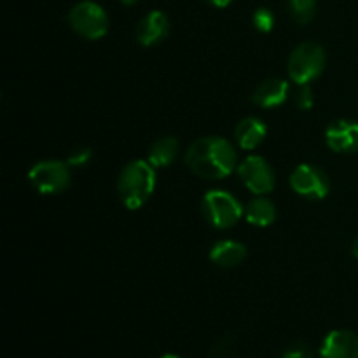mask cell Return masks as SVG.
I'll return each instance as SVG.
<instances>
[{"label": "cell", "instance_id": "6da1fadb", "mask_svg": "<svg viewBox=\"0 0 358 358\" xmlns=\"http://www.w3.org/2000/svg\"><path fill=\"white\" fill-rule=\"evenodd\" d=\"M189 170L205 180H220L238 168V154L233 143L220 136H201L185 152Z\"/></svg>", "mask_w": 358, "mask_h": 358}, {"label": "cell", "instance_id": "7a4b0ae2", "mask_svg": "<svg viewBox=\"0 0 358 358\" xmlns=\"http://www.w3.org/2000/svg\"><path fill=\"white\" fill-rule=\"evenodd\" d=\"M156 189V168L149 161H131L122 168L117 180V194L128 210H140Z\"/></svg>", "mask_w": 358, "mask_h": 358}, {"label": "cell", "instance_id": "3957f363", "mask_svg": "<svg viewBox=\"0 0 358 358\" xmlns=\"http://www.w3.org/2000/svg\"><path fill=\"white\" fill-rule=\"evenodd\" d=\"M325 49L318 42H303L290 52L287 70L296 84H310L325 69Z\"/></svg>", "mask_w": 358, "mask_h": 358}, {"label": "cell", "instance_id": "277c9868", "mask_svg": "<svg viewBox=\"0 0 358 358\" xmlns=\"http://www.w3.org/2000/svg\"><path fill=\"white\" fill-rule=\"evenodd\" d=\"M201 210L205 219L217 229H229L236 226L238 220L245 213L243 206L234 198L231 192L220 191H208L201 201Z\"/></svg>", "mask_w": 358, "mask_h": 358}, {"label": "cell", "instance_id": "5b68a950", "mask_svg": "<svg viewBox=\"0 0 358 358\" xmlns=\"http://www.w3.org/2000/svg\"><path fill=\"white\" fill-rule=\"evenodd\" d=\"M69 23L80 37L98 41L108 31V16L101 6L91 0L76 3L69 13Z\"/></svg>", "mask_w": 358, "mask_h": 358}, {"label": "cell", "instance_id": "8992f818", "mask_svg": "<svg viewBox=\"0 0 358 358\" xmlns=\"http://www.w3.org/2000/svg\"><path fill=\"white\" fill-rule=\"evenodd\" d=\"M28 180L41 194H58L70 185V166L66 161H41L28 171Z\"/></svg>", "mask_w": 358, "mask_h": 358}, {"label": "cell", "instance_id": "52a82bcc", "mask_svg": "<svg viewBox=\"0 0 358 358\" xmlns=\"http://www.w3.org/2000/svg\"><path fill=\"white\" fill-rule=\"evenodd\" d=\"M290 187L308 199H324L331 191V180L322 168L315 164H299L290 175Z\"/></svg>", "mask_w": 358, "mask_h": 358}, {"label": "cell", "instance_id": "ba28073f", "mask_svg": "<svg viewBox=\"0 0 358 358\" xmlns=\"http://www.w3.org/2000/svg\"><path fill=\"white\" fill-rule=\"evenodd\" d=\"M238 175H240L245 187L257 196L268 194L275 189V171H273L271 164L261 156H248L238 166Z\"/></svg>", "mask_w": 358, "mask_h": 358}, {"label": "cell", "instance_id": "9c48e42d", "mask_svg": "<svg viewBox=\"0 0 358 358\" xmlns=\"http://www.w3.org/2000/svg\"><path fill=\"white\" fill-rule=\"evenodd\" d=\"M327 145L334 152L350 154L358 150V122L348 119H338L329 124L325 131Z\"/></svg>", "mask_w": 358, "mask_h": 358}, {"label": "cell", "instance_id": "30bf717a", "mask_svg": "<svg viewBox=\"0 0 358 358\" xmlns=\"http://www.w3.org/2000/svg\"><path fill=\"white\" fill-rule=\"evenodd\" d=\"M168 34H170V21L163 10H150L136 24V41L145 48L163 42Z\"/></svg>", "mask_w": 358, "mask_h": 358}, {"label": "cell", "instance_id": "8fae6325", "mask_svg": "<svg viewBox=\"0 0 358 358\" xmlns=\"http://www.w3.org/2000/svg\"><path fill=\"white\" fill-rule=\"evenodd\" d=\"M322 358H358V334L352 331H332L320 348Z\"/></svg>", "mask_w": 358, "mask_h": 358}, {"label": "cell", "instance_id": "7c38bea8", "mask_svg": "<svg viewBox=\"0 0 358 358\" xmlns=\"http://www.w3.org/2000/svg\"><path fill=\"white\" fill-rule=\"evenodd\" d=\"M289 83L285 79H280V77H271V79H266L259 84L257 87L252 93V101H254L257 107L262 108H273L282 105L283 101L289 96Z\"/></svg>", "mask_w": 358, "mask_h": 358}, {"label": "cell", "instance_id": "4fadbf2b", "mask_svg": "<svg viewBox=\"0 0 358 358\" xmlns=\"http://www.w3.org/2000/svg\"><path fill=\"white\" fill-rule=\"evenodd\" d=\"M247 257V247L240 241L220 240L210 250V261L219 268H236Z\"/></svg>", "mask_w": 358, "mask_h": 358}, {"label": "cell", "instance_id": "5bb4252c", "mask_svg": "<svg viewBox=\"0 0 358 358\" xmlns=\"http://www.w3.org/2000/svg\"><path fill=\"white\" fill-rule=\"evenodd\" d=\"M266 135H268V128H266L264 122L259 117H252V115L241 119L236 126V131H234L238 145L245 150H252L261 145Z\"/></svg>", "mask_w": 358, "mask_h": 358}, {"label": "cell", "instance_id": "9a60e30c", "mask_svg": "<svg viewBox=\"0 0 358 358\" xmlns=\"http://www.w3.org/2000/svg\"><path fill=\"white\" fill-rule=\"evenodd\" d=\"M245 217L252 226H271L276 220V206L271 199L266 198V194H261L245 206Z\"/></svg>", "mask_w": 358, "mask_h": 358}, {"label": "cell", "instance_id": "2e32d148", "mask_svg": "<svg viewBox=\"0 0 358 358\" xmlns=\"http://www.w3.org/2000/svg\"><path fill=\"white\" fill-rule=\"evenodd\" d=\"M178 156V140L175 136H161L149 150V163L154 168L170 166Z\"/></svg>", "mask_w": 358, "mask_h": 358}, {"label": "cell", "instance_id": "e0dca14e", "mask_svg": "<svg viewBox=\"0 0 358 358\" xmlns=\"http://www.w3.org/2000/svg\"><path fill=\"white\" fill-rule=\"evenodd\" d=\"M289 9L299 24H308L317 14V0H289Z\"/></svg>", "mask_w": 358, "mask_h": 358}, {"label": "cell", "instance_id": "ac0fdd59", "mask_svg": "<svg viewBox=\"0 0 358 358\" xmlns=\"http://www.w3.org/2000/svg\"><path fill=\"white\" fill-rule=\"evenodd\" d=\"M234 348H236V345H234V339L231 338V336H224V338H220L219 341L213 343V346L210 348L208 357L210 358H231L234 355Z\"/></svg>", "mask_w": 358, "mask_h": 358}, {"label": "cell", "instance_id": "d6986e66", "mask_svg": "<svg viewBox=\"0 0 358 358\" xmlns=\"http://www.w3.org/2000/svg\"><path fill=\"white\" fill-rule=\"evenodd\" d=\"M252 21H254V27L257 28L259 31L268 34V31H271L273 27H275V14L269 9H266V7H261V9H257L254 13Z\"/></svg>", "mask_w": 358, "mask_h": 358}, {"label": "cell", "instance_id": "ffe728a7", "mask_svg": "<svg viewBox=\"0 0 358 358\" xmlns=\"http://www.w3.org/2000/svg\"><path fill=\"white\" fill-rule=\"evenodd\" d=\"M91 159H93V150L90 147H79L70 152V156L66 157V164L70 168H83L87 166Z\"/></svg>", "mask_w": 358, "mask_h": 358}, {"label": "cell", "instance_id": "44dd1931", "mask_svg": "<svg viewBox=\"0 0 358 358\" xmlns=\"http://www.w3.org/2000/svg\"><path fill=\"white\" fill-rule=\"evenodd\" d=\"M283 358H313V350L304 341H292L283 350Z\"/></svg>", "mask_w": 358, "mask_h": 358}, {"label": "cell", "instance_id": "7402d4cb", "mask_svg": "<svg viewBox=\"0 0 358 358\" xmlns=\"http://www.w3.org/2000/svg\"><path fill=\"white\" fill-rule=\"evenodd\" d=\"M313 91L310 84H299V90L296 93V105L301 110H310L313 107Z\"/></svg>", "mask_w": 358, "mask_h": 358}, {"label": "cell", "instance_id": "603a6c76", "mask_svg": "<svg viewBox=\"0 0 358 358\" xmlns=\"http://www.w3.org/2000/svg\"><path fill=\"white\" fill-rule=\"evenodd\" d=\"M206 2H210L212 6H215V7H227L231 2H233V0H206Z\"/></svg>", "mask_w": 358, "mask_h": 358}, {"label": "cell", "instance_id": "cb8c5ba5", "mask_svg": "<svg viewBox=\"0 0 358 358\" xmlns=\"http://www.w3.org/2000/svg\"><path fill=\"white\" fill-rule=\"evenodd\" d=\"M352 252H353V255H355V257L358 259V236H357V240L353 241V247H352Z\"/></svg>", "mask_w": 358, "mask_h": 358}, {"label": "cell", "instance_id": "d4e9b609", "mask_svg": "<svg viewBox=\"0 0 358 358\" xmlns=\"http://www.w3.org/2000/svg\"><path fill=\"white\" fill-rule=\"evenodd\" d=\"M122 3H124V6H135L136 2H138V0H121Z\"/></svg>", "mask_w": 358, "mask_h": 358}, {"label": "cell", "instance_id": "484cf974", "mask_svg": "<svg viewBox=\"0 0 358 358\" xmlns=\"http://www.w3.org/2000/svg\"><path fill=\"white\" fill-rule=\"evenodd\" d=\"M159 358H180V357L173 355V353H166V355H163V357H159Z\"/></svg>", "mask_w": 358, "mask_h": 358}]
</instances>
